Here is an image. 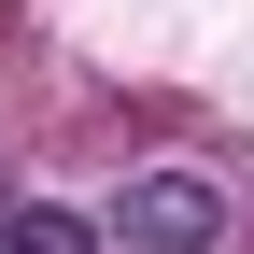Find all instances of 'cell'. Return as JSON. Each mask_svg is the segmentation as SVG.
<instances>
[{
  "instance_id": "1",
  "label": "cell",
  "mask_w": 254,
  "mask_h": 254,
  "mask_svg": "<svg viewBox=\"0 0 254 254\" xmlns=\"http://www.w3.org/2000/svg\"><path fill=\"white\" fill-rule=\"evenodd\" d=\"M113 254H240V184L198 170V155H141V170L99 198Z\"/></svg>"
},
{
  "instance_id": "2",
  "label": "cell",
  "mask_w": 254,
  "mask_h": 254,
  "mask_svg": "<svg viewBox=\"0 0 254 254\" xmlns=\"http://www.w3.org/2000/svg\"><path fill=\"white\" fill-rule=\"evenodd\" d=\"M0 254H113V240H99V212H71V198H0Z\"/></svg>"
}]
</instances>
